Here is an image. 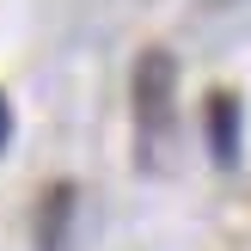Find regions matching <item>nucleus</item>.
<instances>
[{
    "mask_svg": "<svg viewBox=\"0 0 251 251\" xmlns=\"http://www.w3.org/2000/svg\"><path fill=\"white\" fill-rule=\"evenodd\" d=\"M129 104H135V135L153 153L172 135V117H178V55L172 49H141L129 74Z\"/></svg>",
    "mask_w": 251,
    "mask_h": 251,
    "instance_id": "f257e3e1",
    "label": "nucleus"
},
{
    "mask_svg": "<svg viewBox=\"0 0 251 251\" xmlns=\"http://www.w3.org/2000/svg\"><path fill=\"white\" fill-rule=\"evenodd\" d=\"M239 141H245V110L233 92H208V153L215 166H239Z\"/></svg>",
    "mask_w": 251,
    "mask_h": 251,
    "instance_id": "f03ea898",
    "label": "nucleus"
},
{
    "mask_svg": "<svg viewBox=\"0 0 251 251\" xmlns=\"http://www.w3.org/2000/svg\"><path fill=\"white\" fill-rule=\"evenodd\" d=\"M68 227H74V184H49L37 202V251H68Z\"/></svg>",
    "mask_w": 251,
    "mask_h": 251,
    "instance_id": "7ed1b4c3",
    "label": "nucleus"
},
{
    "mask_svg": "<svg viewBox=\"0 0 251 251\" xmlns=\"http://www.w3.org/2000/svg\"><path fill=\"white\" fill-rule=\"evenodd\" d=\"M12 141V104H6V92H0V147Z\"/></svg>",
    "mask_w": 251,
    "mask_h": 251,
    "instance_id": "20e7f679",
    "label": "nucleus"
}]
</instances>
